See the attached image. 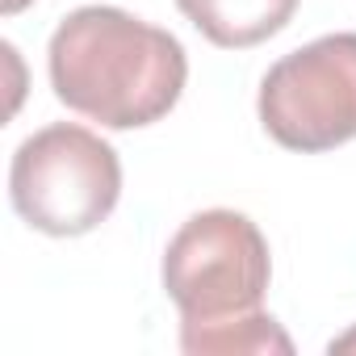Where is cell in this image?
<instances>
[{
	"instance_id": "obj_2",
	"label": "cell",
	"mask_w": 356,
	"mask_h": 356,
	"mask_svg": "<svg viewBox=\"0 0 356 356\" xmlns=\"http://www.w3.org/2000/svg\"><path fill=\"white\" fill-rule=\"evenodd\" d=\"M13 210L42 235L72 239L97 231L122 197L118 151L76 122L30 134L9 168Z\"/></svg>"
},
{
	"instance_id": "obj_6",
	"label": "cell",
	"mask_w": 356,
	"mask_h": 356,
	"mask_svg": "<svg viewBox=\"0 0 356 356\" xmlns=\"http://www.w3.org/2000/svg\"><path fill=\"white\" fill-rule=\"evenodd\" d=\"M181 348L193 356H264V352H293V339L281 323L264 310L227 318V323H181Z\"/></svg>"
},
{
	"instance_id": "obj_5",
	"label": "cell",
	"mask_w": 356,
	"mask_h": 356,
	"mask_svg": "<svg viewBox=\"0 0 356 356\" xmlns=\"http://www.w3.org/2000/svg\"><path fill=\"white\" fill-rule=\"evenodd\" d=\"M197 34L222 51H243L281 34L298 9V0H176Z\"/></svg>"
},
{
	"instance_id": "obj_3",
	"label": "cell",
	"mask_w": 356,
	"mask_h": 356,
	"mask_svg": "<svg viewBox=\"0 0 356 356\" xmlns=\"http://www.w3.org/2000/svg\"><path fill=\"white\" fill-rule=\"evenodd\" d=\"M268 239L239 210H202L163 252V289L181 323H227L264 310Z\"/></svg>"
},
{
	"instance_id": "obj_4",
	"label": "cell",
	"mask_w": 356,
	"mask_h": 356,
	"mask_svg": "<svg viewBox=\"0 0 356 356\" xmlns=\"http://www.w3.org/2000/svg\"><path fill=\"white\" fill-rule=\"evenodd\" d=\"M260 122L285 147L318 155L356 138V34H327L277 59L260 80Z\"/></svg>"
},
{
	"instance_id": "obj_7",
	"label": "cell",
	"mask_w": 356,
	"mask_h": 356,
	"mask_svg": "<svg viewBox=\"0 0 356 356\" xmlns=\"http://www.w3.org/2000/svg\"><path fill=\"white\" fill-rule=\"evenodd\" d=\"M331 352H356V327H352L348 335H339V339H331Z\"/></svg>"
},
{
	"instance_id": "obj_1",
	"label": "cell",
	"mask_w": 356,
	"mask_h": 356,
	"mask_svg": "<svg viewBox=\"0 0 356 356\" xmlns=\"http://www.w3.org/2000/svg\"><path fill=\"white\" fill-rule=\"evenodd\" d=\"M47 67L55 97L109 130L168 118L189 80L181 38L113 5L67 13L51 34Z\"/></svg>"
},
{
	"instance_id": "obj_8",
	"label": "cell",
	"mask_w": 356,
	"mask_h": 356,
	"mask_svg": "<svg viewBox=\"0 0 356 356\" xmlns=\"http://www.w3.org/2000/svg\"><path fill=\"white\" fill-rule=\"evenodd\" d=\"M26 5H30V0H0V9H5L9 17H13V13H22Z\"/></svg>"
}]
</instances>
